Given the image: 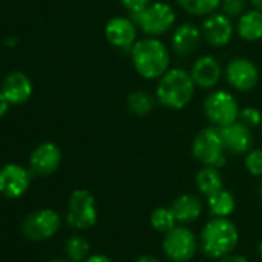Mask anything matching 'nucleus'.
<instances>
[{
    "instance_id": "obj_1",
    "label": "nucleus",
    "mask_w": 262,
    "mask_h": 262,
    "mask_svg": "<svg viewBox=\"0 0 262 262\" xmlns=\"http://www.w3.org/2000/svg\"><path fill=\"white\" fill-rule=\"evenodd\" d=\"M131 63L136 73L145 80H158L170 70L171 53L168 47L158 37L138 39L129 50Z\"/></svg>"
},
{
    "instance_id": "obj_2",
    "label": "nucleus",
    "mask_w": 262,
    "mask_h": 262,
    "mask_svg": "<svg viewBox=\"0 0 262 262\" xmlns=\"http://www.w3.org/2000/svg\"><path fill=\"white\" fill-rule=\"evenodd\" d=\"M239 230L230 217H211L199 234V248L208 259H221L234 251Z\"/></svg>"
},
{
    "instance_id": "obj_3",
    "label": "nucleus",
    "mask_w": 262,
    "mask_h": 262,
    "mask_svg": "<svg viewBox=\"0 0 262 262\" xmlns=\"http://www.w3.org/2000/svg\"><path fill=\"white\" fill-rule=\"evenodd\" d=\"M196 91V83L190 74L182 68H170L164 76L158 79L156 100L165 108L182 110L185 108Z\"/></svg>"
},
{
    "instance_id": "obj_4",
    "label": "nucleus",
    "mask_w": 262,
    "mask_h": 262,
    "mask_svg": "<svg viewBox=\"0 0 262 262\" xmlns=\"http://www.w3.org/2000/svg\"><path fill=\"white\" fill-rule=\"evenodd\" d=\"M131 19L136 22L138 28L144 34L150 37H159L174 27L176 14L170 4L151 2L142 11L131 16Z\"/></svg>"
},
{
    "instance_id": "obj_5",
    "label": "nucleus",
    "mask_w": 262,
    "mask_h": 262,
    "mask_svg": "<svg viewBox=\"0 0 262 262\" xmlns=\"http://www.w3.org/2000/svg\"><path fill=\"white\" fill-rule=\"evenodd\" d=\"M193 156L198 162L208 167L221 168L225 165V147L221 138V131L217 126L211 125L207 128H202L196 135L193 145H191Z\"/></svg>"
},
{
    "instance_id": "obj_6",
    "label": "nucleus",
    "mask_w": 262,
    "mask_h": 262,
    "mask_svg": "<svg viewBox=\"0 0 262 262\" xmlns=\"http://www.w3.org/2000/svg\"><path fill=\"white\" fill-rule=\"evenodd\" d=\"M97 205L96 198L85 188L74 190L68 199L67 222L74 230H90L97 224Z\"/></svg>"
},
{
    "instance_id": "obj_7",
    "label": "nucleus",
    "mask_w": 262,
    "mask_h": 262,
    "mask_svg": "<svg viewBox=\"0 0 262 262\" xmlns=\"http://www.w3.org/2000/svg\"><path fill=\"white\" fill-rule=\"evenodd\" d=\"M199 248V239L188 227L176 225L164 234L162 250L171 262H188Z\"/></svg>"
},
{
    "instance_id": "obj_8",
    "label": "nucleus",
    "mask_w": 262,
    "mask_h": 262,
    "mask_svg": "<svg viewBox=\"0 0 262 262\" xmlns=\"http://www.w3.org/2000/svg\"><path fill=\"white\" fill-rule=\"evenodd\" d=\"M239 111L241 108L234 96L225 90H214L204 100L205 117L217 128L236 122L239 119Z\"/></svg>"
},
{
    "instance_id": "obj_9",
    "label": "nucleus",
    "mask_w": 262,
    "mask_h": 262,
    "mask_svg": "<svg viewBox=\"0 0 262 262\" xmlns=\"http://www.w3.org/2000/svg\"><path fill=\"white\" fill-rule=\"evenodd\" d=\"M62 225L60 214L53 208H39L27 214L22 222V233L27 239L40 242L53 237Z\"/></svg>"
},
{
    "instance_id": "obj_10",
    "label": "nucleus",
    "mask_w": 262,
    "mask_h": 262,
    "mask_svg": "<svg viewBox=\"0 0 262 262\" xmlns=\"http://www.w3.org/2000/svg\"><path fill=\"white\" fill-rule=\"evenodd\" d=\"M225 79L236 91H250L259 82V70L256 63L247 57L231 59L225 67Z\"/></svg>"
},
{
    "instance_id": "obj_11",
    "label": "nucleus",
    "mask_w": 262,
    "mask_h": 262,
    "mask_svg": "<svg viewBox=\"0 0 262 262\" xmlns=\"http://www.w3.org/2000/svg\"><path fill=\"white\" fill-rule=\"evenodd\" d=\"M33 173L19 164H8L0 168V194L7 199L24 196L31 185Z\"/></svg>"
},
{
    "instance_id": "obj_12",
    "label": "nucleus",
    "mask_w": 262,
    "mask_h": 262,
    "mask_svg": "<svg viewBox=\"0 0 262 262\" xmlns=\"http://www.w3.org/2000/svg\"><path fill=\"white\" fill-rule=\"evenodd\" d=\"M105 37L114 48L129 53L138 40V25L131 17H111L105 25Z\"/></svg>"
},
{
    "instance_id": "obj_13",
    "label": "nucleus",
    "mask_w": 262,
    "mask_h": 262,
    "mask_svg": "<svg viewBox=\"0 0 262 262\" xmlns=\"http://www.w3.org/2000/svg\"><path fill=\"white\" fill-rule=\"evenodd\" d=\"M204 40L216 48L225 47L231 42L234 36V25L233 19L225 16L224 13H211L208 14L201 27Z\"/></svg>"
},
{
    "instance_id": "obj_14",
    "label": "nucleus",
    "mask_w": 262,
    "mask_h": 262,
    "mask_svg": "<svg viewBox=\"0 0 262 262\" xmlns=\"http://www.w3.org/2000/svg\"><path fill=\"white\" fill-rule=\"evenodd\" d=\"M62 162V151L54 142H43L37 145L30 156V170L33 174L45 178L57 171Z\"/></svg>"
},
{
    "instance_id": "obj_15",
    "label": "nucleus",
    "mask_w": 262,
    "mask_h": 262,
    "mask_svg": "<svg viewBox=\"0 0 262 262\" xmlns=\"http://www.w3.org/2000/svg\"><path fill=\"white\" fill-rule=\"evenodd\" d=\"M221 138L227 153L231 155H247L251 150L253 138H251V128L236 120L225 126L219 128Z\"/></svg>"
},
{
    "instance_id": "obj_16",
    "label": "nucleus",
    "mask_w": 262,
    "mask_h": 262,
    "mask_svg": "<svg viewBox=\"0 0 262 262\" xmlns=\"http://www.w3.org/2000/svg\"><path fill=\"white\" fill-rule=\"evenodd\" d=\"M190 74L196 83V86L202 90H211L214 88L219 80L222 79V67L219 60L213 56H201L194 60Z\"/></svg>"
},
{
    "instance_id": "obj_17",
    "label": "nucleus",
    "mask_w": 262,
    "mask_h": 262,
    "mask_svg": "<svg viewBox=\"0 0 262 262\" xmlns=\"http://www.w3.org/2000/svg\"><path fill=\"white\" fill-rule=\"evenodd\" d=\"M204 40L201 28L194 24H182L174 28L171 36V50L181 57H188L194 54Z\"/></svg>"
},
{
    "instance_id": "obj_18",
    "label": "nucleus",
    "mask_w": 262,
    "mask_h": 262,
    "mask_svg": "<svg viewBox=\"0 0 262 262\" xmlns=\"http://www.w3.org/2000/svg\"><path fill=\"white\" fill-rule=\"evenodd\" d=\"M0 90L11 105H24L33 96V82L24 71H13L5 76Z\"/></svg>"
},
{
    "instance_id": "obj_19",
    "label": "nucleus",
    "mask_w": 262,
    "mask_h": 262,
    "mask_svg": "<svg viewBox=\"0 0 262 262\" xmlns=\"http://www.w3.org/2000/svg\"><path fill=\"white\" fill-rule=\"evenodd\" d=\"M170 207L179 224H191L198 221L204 208L202 201L196 194H190V193L178 196Z\"/></svg>"
},
{
    "instance_id": "obj_20",
    "label": "nucleus",
    "mask_w": 262,
    "mask_h": 262,
    "mask_svg": "<svg viewBox=\"0 0 262 262\" xmlns=\"http://www.w3.org/2000/svg\"><path fill=\"white\" fill-rule=\"evenodd\" d=\"M236 33L247 42H256L262 39V13L257 10H247L237 17Z\"/></svg>"
},
{
    "instance_id": "obj_21",
    "label": "nucleus",
    "mask_w": 262,
    "mask_h": 262,
    "mask_svg": "<svg viewBox=\"0 0 262 262\" xmlns=\"http://www.w3.org/2000/svg\"><path fill=\"white\" fill-rule=\"evenodd\" d=\"M194 182H196V188L199 190V193L204 194L205 198H208L213 193L224 188L222 174H221L219 168H216V167L202 165V168L196 174Z\"/></svg>"
},
{
    "instance_id": "obj_22",
    "label": "nucleus",
    "mask_w": 262,
    "mask_h": 262,
    "mask_svg": "<svg viewBox=\"0 0 262 262\" xmlns=\"http://www.w3.org/2000/svg\"><path fill=\"white\" fill-rule=\"evenodd\" d=\"M207 207L213 217H230L236 210V199L231 191L222 188L207 198Z\"/></svg>"
},
{
    "instance_id": "obj_23",
    "label": "nucleus",
    "mask_w": 262,
    "mask_h": 262,
    "mask_svg": "<svg viewBox=\"0 0 262 262\" xmlns=\"http://www.w3.org/2000/svg\"><path fill=\"white\" fill-rule=\"evenodd\" d=\"M156 96L150 94L148 91L144 90H135L131 91L126 97V106L131 111V114H135L138 117H144L150 114L156 105Z\"/></svg>"
},
{
    "instance_id": "obj_24",
    "label": "nucleus",
    "mask_w": 262,
    "mask_h": 262,
    "mask_svg": "<svg viewBox=\"0 0 262 262\" xmlns=\"http://www.w3.org/2000/svg\"><path fill=\"white\" fill-rule=\"evenodd\" d=\"M179 7L190 16L207 17L221 8V0H178Z\"/></svg>"
},
{
    "instance_id": "obj_25",
    "label": "nucleus",
    "mask_w": 262,
    "mask_h": 262,
    "mask_svg": "<svg viewBox=\"0 0 262 262\" xmlns=\"http://www.w3.org/2000/svg\"><path fill=\"white\" fill-rule=\"evenodd\" d=\"M90 242L80 234H73L65 242V253L73 262H83L90 256Z\"/></svg>"
},
{
    "instance_id": "obj_26",
    "label": "nucleus",
    "mask_w": 262,
    "mask_h": 262,
    "mask_svg": "<svg viewBox=\"0 0 262 262\" xmlns=\"http://www.w3.org/2000/svg\"><path fill=\"white\" fill-rule=\"evenodd\" d=\"M150 224L158 233L165 234L167 231H170L173 227L178 225V221L171 207H158L150 214Z\"/></svg>"
},
{
    "instance_id": "obj_27",
    "label": "nucleus",
    "mask_w": 262,
    "mask_h": 262,
    "mask_svg": "<svg viewBox=\"0 0 262 262\" xmlns=\"http://www.w3.org/2000/svg\"><path fill=\"white\" fill-rule=\"evenodd\" d=\"M245 168L250 174L262 178V150L253 148L245 155Z\"/></svg>"
},
{
    "instance_id": "obj_28",
    "label": "nucleus",
    "mask_w": 262,
    "mask_h": 262,
    "mask_svg": "<svg viewBox=\"0 0 262 262\" xmlns=\"http://www.w3.org/2000/svg\"><path fill=\"white\" fill-rule=\"evenodd\" d=\"M247 11V0H221V13L230 19H237Z\"/></svg>"
},
{
    "instance_id": "obj_29",
    "label": "nucleus",
    "mask_w": 262,
    "mask_h": 262,
    "mask_svg": "<svg viewBox=\"0 0 262 262\" xmlns=\"http://www.w3.org/2000/svg\"><path fill=\"white\" fill-rule=\"evenodd\" d=\"M242 123H245L250 128H256L262 123V113L254 106H247L239 111V119Z\"/></svg>"
},
{
    "instance_id": "obj_30",
    "label": "nucleus",
    "mask_w": 262,
    "mask_h": 262,
    "mask_svg": "<svg viewBox=\"0 0 262 262\" xmlns=\"http://www.w3.org/2000/svg\"><path fill=\"white\" fill-rule=\"evenodd\" d=\"M153 0H120V5L129 13V16H133V14H138L139 11H142Z\"/></svg>"
},
{
    "instance_id": "obj_31",
    "label": "nucleus",
    "mask_w": 262,
    "mask_h": 262,
    "mask_svg": "<svg viewBox=\"0 0 262 262\" xmlns=\"http://www.w3.org/2000/svg\"><path fill=\"white\" fill-rule=\"evenodd\" d=\"M217 260L219 262H248V259L245 256H242V254H233V253H230V254H227V256H224V257H221Z\"/></svg>"
},
{
    "instance_id": "obj_32",
    "label": "nucleus",
    "mask_w": 262,
    "mask_h": 262,
    "mask_svg": "<svg viewBox=\"0 0 262 262\" xmlns=\"http://www.w3.org/2000/svg\"><path fill=\"white\" fill-rule=\"evenodd\" d=\"M83 262H113V259L110 256H106V254L97 253V254H90Z\"/></svg>"
},
{
    "instance_id": "obj_33",
    "label": "nucleus",
    "mask_w": 262,
    "mask_h": 262,
    "mask_svg": "<svg viewBox=\"0 0 262 262\" xmlns=\"http://www.w3.org/2000/svg\"><path fill=\"white\" fill-rule=\"evenodd\" d=\"M10 102L8 99L5 97V94L2 93V90H0V117H4L7 113H8V108H10Z\"/></svg>"
},
{
    "instance_id": "obj_34",
    "label": "nucleus",
    "mask_w": 262,
    "mask_h": 262,
    "mask_svg": "<svg viewBox=\"0 0 262 262\" xmlns=\"http://www.w3.org/2000/svg\"><path fill=\"white\" fill-rule=\"evenodd\" d=\"M135 262H161L158 257H155V256H151V254H142V256H139Z\"/></svg>"
},
{
    "instance_id": "obj_35",
    "label": "nucleus",
    "mask_w": 262,
    "mask_h": 262,
    "mask_svg": "<svg viewBox=\"0 0 262 262\" xmlns=\"http://www.w3.org/2000/svg\"><path fill=\"white\" fill-rule=\"evenodd\" d=\"M248 2L253 7V10H257L262 13V0H248Z\"/></svg>"
},
{
    "instance_id": "obj_36",
    "label": "nucleus",
    "mask_w": 262,
    "mask_h": 262,
    "mask_svg": "<svg viewBox=\"0 0 262 262\" xmlns=\"http://www.w3.org/2000/svg\"><path fill=\"white\" fill-rule=\"evenodd\" d=\"M16 43H17L16 37H7V40H5V45H8V47H14Z\"/></svg>"
},
{
    "instance_id": "obj_37",
    "label": "nucleus",
    "mask_w": 262,
    "mask_h": 262,
    "mask_svg": "<svg viewBox=\"0 0 262 262\" xmlns=\"http://www.w3.org/2000/svg\"><path fill=\"white\" fill-rule=\"evenodd\" d=\"M257 254H259V257L262 259V241H260L259 245H257Z\"/></svg>"
},
{
    "instance_id": "obj_38",
    "label": "nucleus",
    "mask_w": 262,
    "mask_h": 262,
    "mask_svg": "<svg viewBox=\"0 0 262 262\" xmlns=\"http://www.w3.org/2000/svg\"><path fill=\"white\" fill-rule=\"evenodd\" d=\"M50 262H73V260H70V259H53Z\"/></svg>"
},
{
    "instance_id": "obj_39",
    "label": "nucleus",
    "mask_w": 262,
    "mask_h": 262,
    "mask_svg": "<svg viewBox=\"0 0 262 262\" xmlns=\"http://www.w3.org/2000/svg\"><path fill=\"white\" fill-rule=\"evenodd\" d=\"M259 198L262 201V181H260V185H259Z\"/></svg>"
},
{
    "instance_id": "obj_40",
    "label": "nucleus",
    "mask_w": 262,
    "mask_h": 262,
    "mask_svg": "<svg viewBox=\"0 0 262 262\" xmlns=\"http://www.w3.org/2000/svg\"><path fill=\"white\" fill-rule=\"evenodd\" d=\"M260 126H262V123H260Z\"/></svg>"
}]
</instances>
